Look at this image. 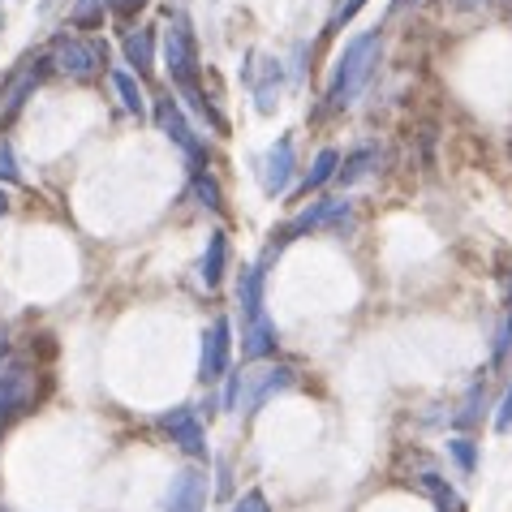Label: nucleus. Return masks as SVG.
<instances>
[{
    "instance_id": "nucleus-1",
    "label": "nucleus",
    "mask_w": 512,
    "mask_h": 512,
    "mask_svg": "<svg viewBox=\"0 0 512 512\" xmlns=\"http://www.w3.org/2000/svg\"><path fill=\"white\" fill-rule=\"evenodd\" d=\"M293 383L289 366H254V371H237L229 383H224V409H241V414H254L263 409L272 396H280Z\"/></svg>"
},
{
    "instance_id": "nucleus-2",
    "label": "nucleus",
    "mask_w": 512,
    "mask_h": 512,
    "mask_svg": "<svg viewBox=\"0 0 512 512\" xmlns=\"http://www.w3.org/2000/svg\"><path fill=\"white\" fill-rule=\"evenodd\" d=\"M375 56H379V35H358L353 44L340 56L336 74H332V87H327V104L332 108H349L353 99L362 95L366 78L375 74Z\"/></svg>"
},
{
    "instance_id": "nucleus-3",
    "label": "nucleus",
    "mask_w": 512,
    "mask_h": 512,
    "mask_svg": "<svg viewBox=\"0 0 512 512\" xmlns=\"http://www.w3.org/2000/svg\"><path fill=\"white\" fill-rule=\"evenodd\" d=\"M35 409V371L26 362H0V431Z\"/></svg>"
},
{
    "instance_id": "nucleus-4",
    "label": "nucleus",
    "mask_w": 512,
    "mask_h": 512,
    "mask_svg": "<svg viewBox=\"0 0 512 512\" xmlns=\"http://www.w3.org/2000/svg\"><path fill=\"white\" fill-rule=\"evenodd\" d=\"M160 431L173 439L186 457L207 461V426H203V418H198L194 405H177V409H168V414H160Z\"/></svg>"
},
{
    "instance_id": "nucleus-5",
    "label": "nucleus",
    "mask_w": 512,
    "mask_h": 512,
    "mask_svg": "<svg viewBox=\"0 0 512 512\" xmlns=\"http://www.w3.org/2000/svg\"><path fill=\"white\" fill-rule=\"evenodd\" d=\"M164 56H168V74H173V82L186 95H194L198 104H203V95H198L194 87V31L186 22H177V26H168V39H164Z\"/></svg>"
},
{
    "instance_id": "nucleus-6",
    "label": "nucleus",
    "mask_w": 512,
    "mask_h": 512,
    "mask_svg": "<svg viewBox=\"0 0 512 512\" xmlns=\"http://www.w3.org/2000/svg\"><path fill=\"white\" fill-rule=\"evenodd\" d=\"M229 345H233V336H229V319H211L203 327V336H198V379L203 383H216L224 371H229Z\"/></svg>"
},
{
    "instance_id": "nucleus-7",
    "label": "nucleus",
    "mask_w": 512,
    "mask_h": 512,
    "mask_svg": "<svg viewBox=\"0 0 512 512\" xmlns=\"http://www.w3.org/2000/svg\"><path fill=\"white\" fill-rule=\"evenodd\" d=\"M207 495H211L207 469H181V474L168 482L164 512H207Z\"/></svg>"
},
{
    "instance_id": "nucleus-8",
    "label": "nucleus",
    "mask_w": 512,
    "mask_h": 512,
    "mask_svg": "<svg viewBox=\"0 0 512 512\" xmlns=\"http://www.w3.org/2000/svg\"><path fill=\"white\" fill-rule=\"evenodd\" d=\"M56 65L65 69V74H74V78H91L104 69V44H95V39H78V35H69L56 44Z\"/></svg>"
},
{
    "instance_id": "nucleus-9",
    "label": "nucleus",
    "mask_w": 512,
    "mask_h": 512,
    "mask_svg": "<svg viewBox=\"0 0 512 512\" xmlns=\"http://www.w3.org/2000/svg\"><path fill=\"white\" fill-rule=\"evenodd\" d=\"M349 220H353V207H349V198H327V203H315L310 211H302L293 224H284V237H293V233H315V229H349Z\"/></svg>"
},
{
    "instance_id": "nucleus-10",
    "label": "nucleus",
    "mask_w": 512,
    "mask_h": 512,
    "mask_svg": "<svg viewBox=\"0 0 512 512\" xmlns=\"http://www.w3.org/2000/svg\"><path fill=\"white\" fill-rule=\"evenodd\" d=\"M293 177V142L280 138L272 151H267V168H263V190L267 194H280L284 186H289Z\"/></svg>"
},
{
    "instance_id": "nucleus-11",
    "label": "nucleus",
    "mask_w": 512,
    "mask_h": 512,
    "mask_svg": "<svg viewBox=\"0 0 512 512\" xmlns=\"http://www.w3.org/2000/svg\"><path fill=\"white\" fill-rule=\"evenodd\" d=\"M263 267H250L237 280V297H241V323H254L263 315Z\"/></svg>"
},
{
    "instance_id": "nucleus-12",
    "label": "nucleus",
    "mask_w": 512,
    "mask_h": 512,
    "mask_svg": "<svg viewBox=\"0 0 512 512\" xmlns=\"http://www.w3.org/2000/svg\"><path fill=\"white\" fill-rule=\"evenodd\" d=\"M272 349H276V323H272V315H259L254 323H246V340H241V353H246L250 362H259V358H267Z\"/></svg>"
},
{
    "instance_id": "nucleus-13",
    "label": "nucleus",
    "mask_w": 512,
    "mask_h": 512,
    "mask_svg": "<svg viewBox=\"0 0 512 512\" xmlns=\"http://www.w3.org/2000/svg\"><path fill=\"white\" fill-rule=\"evenodd\" d=\"M155 112H160V125L168 130V138H173L181 151H190L194 160H198V138L190 134V125H186V117H181V108L173 104V99H160V108H155Z\"/></svg>"
},
{
    "instance_id": "nucleus-14",
    "label": "nucleus",
    "mask_w": 512,
    "mask_h": 512,
    "mask_svg": "<svg viewBox=\"0 0 512 512\" xmlns=\"http://www.w3.org/2000/svg\"><path fill=\"white\" fill-rule=\"evenodd\" d=\"M224 259H229V241H224V233H216V237L207 241L203 267H198V272H203V284H207V289H216V284L224 280Z\"/></svg>"
},
{
    "instance_id": "nucleus-15",
    "label": "nucleus",
    "mask_w": 512,
    "mask_h": 512,
    "mask_svg": "<svg viewBox=\"0 0 512 512\" xmlns=\"http://www.w3.org/2000/svg\"><path fill=\"white\" fill-rule=\"evenodd\" d=\"M422 487H426V491H431V500L439 504V512H465V504H461V495H457V491H452V487H448V482H444V478H439V474H422Z\"/></svg>"
},
{
    "instance_id": "nucleus-16",
    "label": "nucleus",
    "mask_w": 512,
    "mask_h": 512,
    "mask_svg": "<svg viewBox=\"0 0 512 512\" xmlns=\"http://www.w3.org/2000/svg\"><path fill=\"white\" fill-rule=\"evenodd\" d=\"M151 39H155V35L147 31V26H138V31L125 39V56H130L138 69H151Z\"/></svg>"
},
{
    "instance_id": "nucleus-17",
    "label": "nucleus",
    "mask_w": 512,
    "mask_h": 512,
    "mask_svg": "<svg viewBox=\"0 0 512 512\" xmlns=\"http://www.w3.org/2000/svg\"><path fill=\"white\" fill-rule=\"evenodd\" d=\"M448 452H452V461L461 465V474H474V469H478V448H474V439H448Z\"/></svg>"
},
{
    "instance_id": "nucleus-18",
    "label": "nucleus",
    "mask_w": 512,
    "mask_h": 512,
    "mask_svg": "<svg viewBox=\"0 0 512 512\" xmlns=\"http://www.w3.org/2000/svg\"><path fill=\"white\" fill-rule=\"evenodd\" d=\"M332 168H336V151H323L319 160H315V168H310V173H306V186H302V190H319L323 181L332 177Z\"/></svg>"
},
{
    "instance_id": "nucleus-19",
    "label": "nucleus",
    "mask_w": 512,
    "mask_h": 512,
    "mask_svg": "<svg viewBox=\"0 0 512 512\" xmlns=\"http://www.w3.org/2000/svg\"><path fill=\"white\" fill-rule=\"evenodd\" d=\"M229 512H272V504H267V495H263V491H246Z\"/></svg>"
},
{
    "instance_id": "nucleus-20",
    "label": "nucleus",
    "mask_w": 512,
    "mask_h": 512,
    "mask_svg": "<svg viewBox=\"0 0 512 512\" xmlns=\"http://www.w3.org/2000/svg\"><path fill=\"white\" fill-rule=\"evenodd\" d=\"M112 82H117V91H121V99H125V104H130L134 112H142V95H138V82H130V74H117Z\"/></svg>"
},
{
    "instance_id": "nucleus-21",
    "label": "nucleus",
    "mask_w": 512,
    "mask_h": 512,
    "mask_svg": "<svg viewBox=\"0 0 512 512\" xmlns=\"http://www.w3.org/2000/svg\"><path fill=\"white\" fill-rule=\"evenodd\" d=\"M508 353H512V310H508V315H504V323H500V336H495V358H508Z\"/></svg>"
},
{
    "instance_id": "nucleus-22",
    "label": "nucleus",
    "mask_w": 512,
    "mask_h": 512,
    "mask_svg": "<svg viewBox=\"0 0 512 512\" xmlns=\"http://www.w3.org/2000/svg\"><path fill=\"white\" fill-rule=\"evenodd\" d=\"M198 198H203L207 211H220V190H216V181L211 177H198Z\"/></svg>"
},
{
    "instance_id": "nucleus-23",
    "label": "nucleus",
    "mask_w": 512,
    "mask_h": 512,
    "mask_svg": "<svg viewBox=\"0 0 512 512\" xmlns=\"http://www.w3.org/2000/svg\"><path fill=\"white\" fill-rule=\"evenodd\" d=\"M495 431H500V435L512 431V388L504 392V405H500V414H495Z\"/></svg>"
},
{
    "instance_id": "nucleus-24",
    "label": "nucleus",
    "mask_w": 512,
    "mask_h": 512,
    "mask_svg": "<svg viewBox=\"0 0 512 512\" xmlns=\"http://www.w3.org/2000/svg\"><path fill=\"white\" fill-rule=\"evenodd\" d=\"M0 177H18V168H13V151H9V142H0Z\"/></svg>"
},
{
    "instance_id": "nucleus-25",
    "label": "nucleus",
    "mask_w": 512,
    "mask_h": 512,
    "mask_svg": "<svg viewBox=\"0 0 512 512\" xmlns=\"http://www.w3.org/2000/svg\"><path fill=\"white\" fill-rule=\"evenodd\" d=\"M5 207H9V194H5V190H0V216H5Z\"/></svg>"
},
{
    "instance_id": "nucleus-26",
    "label": "nucleus",
    "mask_w": 512,
    "mask_h": 512,
    "mask_svg": "<svg viewBox=\"0 0 512 512\" xmlns=\"http://www.w3.org/2000/svg\"><path fill=\"white\" fill-rule=\"evenodd\" d=\"M461 5H482V0H461Z\"/></svg>"
},
{
    "instance_id": "nucleus-27",
    "label": "nucleus",
    "mask_w": 512,
    "mask_h": 512,
    "mask_svg": "<svg viewBox=\"0 0 512 512\" xmlns=\"http://www.w3.org/2000/svg\"><path fill=\"white\" fill-rule=\"evenodd\" d=\"M401 5H405V0H396V5H392V13H396V9H401Z\"/></svg>"
},
{
    "instance_id": "nucleus-28",
    "label": "nucleus",
    "mask_w": 512,
    "mask_h": 512,
    "mask_svg": "<svg viewBox=\"0 0 512 512\" xmlns=\"http://www.w3.org/2000/svg\"><path fill=\"white\" fill-rule=\"evenodd\" d=\"M0 5H9V0H0Z\"/></svg>"
}]
</instances>
